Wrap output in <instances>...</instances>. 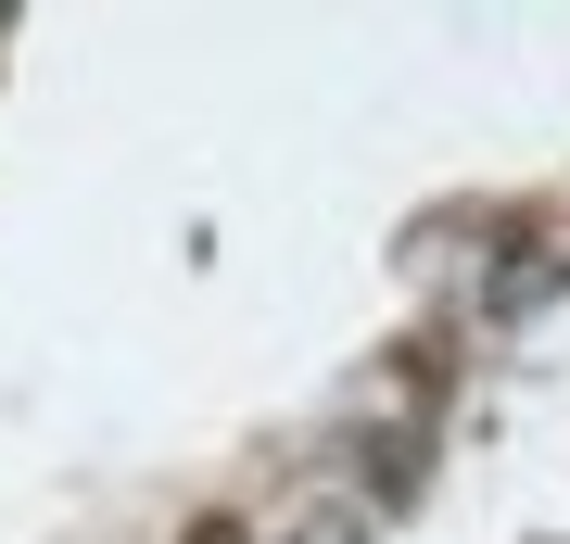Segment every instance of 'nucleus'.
Returning a JSON list of instances; mask_svg holds the SVG:
<instances>
[{
    "instance_id": "f257e3e1",
    "label": "nucleus",
    "mask_w": 570,
    "mask_h": 544,
    "mask_svg": "<svg viewBox=\"0 0 570 544\" xmlns=\"http://www.w3.org/2000/svg\"><path fill=\"white\" fill-rule=\"evenodd\" d=\"M190 544H242V532H190Z\"/></svg>"
}]
</instances>
